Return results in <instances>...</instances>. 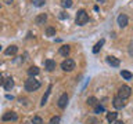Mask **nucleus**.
<instances>
[{
	"label": "nucleus",
	"mask_w": 133,
	"mask_h": 124,
	"mask_svg": "<svg viewBox=\"0 0 133 124\" xmlns=\"http://www.w3.org/2000/svg\"><path fill=\"white\" fill-rule=\"evenodd\" d=\"M39 87H40V83H39V80H36L35 77H29L28 80L25 81V90H26L28 92H33V91H36Z\"/></svg>",
	"instance_id": "nucleus-1"
},
{
	"label": "nucleus",
	"mask_w": 133,
	"mask_h": 124,
	"mask_svg": "<svg viewBox=\"0 0 133 124\" xmlns=\"http://www.w3.org/2000/svg\"><path fill=\"white\" fill-rule=\"evenodd\" d=\"M87 21H89V15H87V12H86L85 10H79L78 14H76V18H75V22H76V25L82 26V25H85Z\"/></svg>",
	"instance_id": "nucleus-2"
},
{
	"label": "nucleus",
	"mask_w": 133,
	"mask_h": 124,
	"mask_svg": "<svg viewBox=\"0 0 133 124\" xmlns=\"http://www.w3.org/2000/svg\"><path fill=\"white\" fill-rule=\"evenodd\" d=\"M61 69L64 70V72H72V70L75 69V61L71 59V58H66L65 61H62Z\"/></svg>",
	"instance_id": "nucleus-3"
},
{
	"label": "nucleus",
	"mask_w": 133,
	"mask_h": 124,
	"mask_svg": "<svg viewBox=\"0 0 133 124\" xmlns=\"http://www.w3.org/2000/svg\"><path fill=\"white\" fill-rule=\"evenodd\" d=\"M130 94H132V90H130V87H129V86H122L119 88V91H118V97L122 98V99L129 98V97H130Z\"/></svg>",
	"instance_id": "nucleus-4"
},
{
	"label": "nucleus",
	"mask_w": 133,
	"mask_h": 124,
	"mask_svg": "<svg viewBox=\"0 0 133 124\" xmlns=\"http://www.w3.org/2000/svg\"><path fill=\"white\" fill-rule=\"evenodd\" d=\"M125 99L119 98V97H115L114 99H112V105H114V107H116V109H122V107L125 106Z\"/></svg>",
	"instance_id": "nucleus-5"
},
{
	"label": "nucleus",
	"mask_w": 133,
	"mask_h": 124,
	"mask_svg": "<svg viewBox=\"0 0 133 124\" xmlns=\"http://www.w3.org/2000/svg\"><path fill=\"white\" fill-rule=\"evenodd\" d=\"M68 105V95L66 94H62L60 98H58V106L61 107V109H64V107Z\"/></svg>",
	"instance_id": "nucleus-6"
},
{
	"label": "nucleus",
	"mask_w": 133,
	"mask_h": 124,
	"mask_svg": "<svg viewBox=\"0 0 133 124\" xmlns=\"http://www.w3.org/2000/svg\"><path fill=\"white\" fill-rule=\"evenodd\" d=\"M44 68L49 70V72H53L54 69H56V61L53 59H46L44 61Z\"/></svg>",
	"instance_id": "nucleus-7"
},
{
	"label": "nucleus",
	"mask_w": 133,
	"mask_h": 124,
	"mask_svg": "<svg viewBox=\"0 0 133 124\" xmlns=\"http://www.w3.org/2000/svg\"><path fill=\"white\" fill-rule=\"evenodd\" d=\"M107 62H108V65L114 66V68H118V66H119V64H121L118 58H115V57H112V55L107 57Z\"/></svg>",
	"instance_id": "nucleus-8"
},
{
	"label": "nucleus",
	"mask_w": 133,
	"mask_h": 124,
	"mask_svg": "<svg viewBox=\"0 0 133 124\" xmlns=\"http://www.w3.org/2000/svg\"><path fill=\"white\" fill-rule=\"evenodd\" d=\"M116 21H118V25H119L121 28H125V26L128 25V17L125 15V14H121Z\"/></svg>",
	"instance_id": "nucleus-9"
},
{
	"label": "nucleus",
	"mask_w": 133,
	"mask_h": 124,
	"mask_svg": "<svg viewBox=\"0 0 133 124\" xmlns=\"http://www.w3.org/2000/svg\"><path fill=\"white\" fill-rule=\"evenodd\" d=\"M2 120H3V121H8V120H17V114L14 113V112H7V113L3 114Z\"/></svg>",
	"instance_id": "nucleus-10"
},
{
	"label": "nucleus",
	"mask_w": 133,
	"mask_h": 124,
	"mask_svg": "<svg viewBox=\"0 0 133 124\" xmlns=\"http://www.w3.org/2000/svg\"><path fill=\"white\" fill-rule=\"evenodd\" d=\"M46 19H47V15H46V14H39L35 18V24L36 25H43L46 22Z\"/></svg>",
	"instance_id": "nucleus-11"
},
{
	"label": "nucleus",
	"mask_w": 133,
	"mask_h": 124,
	"mask_svg": "<svg viewBox=\"0 0 133 124\" xmlns=\"http://www.w3.org/2000/svg\"><path fill=\"white\" fill-rule=\"evenodd\" d=\"M12 87H14V80H12L11 77H8L4 80V88H6V91H10Z\"/></svg>",
	"instance_id": "nucleus-12"
},
{
	"label": "nucleus",
	"mask_w": 133,
	"mask_h": 124,
	"mask_svg": "<svg viewBox=\"0 0 133 124\" xmlns=\"http://www.w3.org/2000/svg\"><path fill=\"white\" fill-rule=\"evenodd\" d=\"M17 51H18V47H17V45H10L4 52H6V55H14Z\"/></svg>",
	"instance_id": "nucleus-13"
},
{
	"label": "nucleus",
	"mask_w": 133,
	"mask_h": 124,
	"mask_svg": "<svg viewBox=\"0 0 133 124\" xmlns=\"http://www.w3.org/2000/svg\"><path fill=\"white\" fill-rule=\"evenodd\" d=\"M50 92H51V86H49V88H47V91H46V94L43 95V98H42V102H40L42 106H44V103L47 102V98H49Z\"/></svg>",
	"instance_id": "nucleus-14"
},
{
	"label": "nucleus",
	"mask_w": 133,
	"mask_h": 124,
	"mask_svg": "<svg viewBox=\"0 0 133 124\" xmlns=\"http://www.w3.org/2000/svg\"><path fill=\"white\" fill-rule=\"evenodd\" d=\"M37 73H39V68H37V66H31V68L28 69V74H29L31 77L36 76Z\"/></svg>",
	"instance_id": "nucleus-15"
},
{
	"label": "nucleus",
	"mask_w": 133,
	"mask_h": 124,
	"mask_svg": "<svg viewBox=\"0 0 133 124\" xmlns=\"http://www.w3.org/2000/svg\"><path fill=\"white\" fill-rule=\"evenodd\" d=\"M121 76H122L125 80H132L133 74L129 72V70H121Z\"/></svg>",
	"instance_id": "nucleus-16"
},
{
	"label": "nucleus",
	"mask_w": 133,
	"mask_h": 124,
	"mask_svg": "<svg viewBox=\"0 0 133 124\" xmlns=\"http://www.w3.org/2000/svg\"><path fill=\"white\" fill-rule=\"evenodd\" d=\"M46 36H49V37L56 36V28H53V26H47V28H46Z\"/></svg>",
	"instance_id": "nucleus-17"
},
{
	"label": "nucleus",
	"mask_w": 133,
	"mask_h": 124,
	"mask_svg": "<svg viewBox=\"0 0 133 124\" xmlns=\"http://www.w3.org/2000/svg\"><path fill=\"white\" fill-rule=\"evenodd\" d=\"M61 54L62 57H68V54H69V47L68 45H62V47H60V51H58Z\"/></svg>",
	"instance_id": "nucleus-18"
},
{
	"label": "nucleus",
	"mask_w": 133,
	"mask_h": 124,
	"mask_svg": "<svg viewBox=\"0 0 133 124\" xmlns=\"http://www.w3.org/2000/svg\"><path fill=\"white\" fill-rule=\"evenodd\" d=\"M116 117H118V113H116V112H111V113H107V120H108L110 123L115 121Z\"/></svg>",
	"instance_id": "nucleus-19"
},
{
	"label": "nucleus",
	"mask_w": 133,
	"mask_h": 124,
	"mask_svg": "<svg viewBox=\"0 0 133 124\" xmlns=\"http://www.w3.org/2000/svg\"><path fill=\"white\" fill-rule=\"evenodd\" d=\"M103 44H104V40H100L98 43H97V44L94 45V48H93V52H94V54H97V52L100 51V50H101V47H103Z\"/></svg>",
	"instance_id": "nucleus-20"
},
{
	"label": "nucleus",
	"mask_w": 133,
	"mask_h": 124,
	"mask_svg": "<svg viewBox=\"0 0 133 124\" xmlns=\"http://www.w3.org/2000/svg\"><path fill=\"white\" fill-rule=\"evenodd\" d=\"M60 2H61V6L64 7V8L72 7V0H60Z\"/></svg>",
	"instance_id": "nucleus-21"
},
{
	"label": "nucleus",
	"mask_w": 133,
	"mask_h": 124,
	"mask_svg": "<svg viewBox=\"0 0 133 124\" xmlns=\"http://www.w3.org/2000/svg\"><path fill=\"white\" fill-rule=\"evenodd\" d=\"M87 105H90V106H96V105H97V99H96L94 97L87 98Z\"/></svg>",
	"instance_id": "nucleus-22"
},
{
	"label": "nucleus",
	"mask_w": 133,
	"mask_h": 124,
	"mask_svg": "<svg viewBox=\"0 0 133 124\" xmlns=\"http://www.w3.org/2000/svg\"><path fill=\"white\" fill-rule=\"evenodd\" d=\"M60 116H53L51 119H50V124H60Z\"/></svg>",
	"instance_id": "nucleus-23"
},
{
	"label": "nucleus",
	"mask_w": 133,
	"mask_h": 124,
	"mask_svg": "<svg viewBox=\"0 0 133 124\" xmlns=\"http://www.w3.org/2000/svg\"><path fill=\"white\" fill-rule=\"evenodd\" d=\"M32 3H33V6H36V7H42L46 3V0H32Z\"/></svg>",
	"instance_id": "nucleus-24"
},
{
	"label": "nucleus",
	"mask_w": 133,
	"mask_h": 124,
	"mask_svg": "<svg viewBox=\"0 0 133 124\" xmlns=\"http://www.w3.org/2000/svg\"><path fill=\"white\" fill-rule=\"evenodd\" d=\"M86 124H98V120L96 117H89L86 120Z\"/></svg>",
	"instance_id": "nucleus-25"
},
{
	"label": "nucleus",
	"mask_w": 133,
	"mask_h": 124,
	"mask_svg": "<svg viewBox=\"0 0 133 124\" xmlns=\"http://www.w3.org/2000/svg\"><path fill=\"white\" fill-rule=\"evenodd\" d=\"M32 124H43V120H42L39 116H35L33 120H32Z\"/></svg>",
	"instance_id": "nucleus-26"
},
{
	"label": "nucleus",
	"mask_w": 133,
	"mask_h": 124,
	"mask_svg": "<svg viewBox=\"0 0 133 124\" xmlns=\"http://www.w3.org/2000/svg\"><path fill=\"white\" fill-rule=\"evenodd\" d=\"M101 112H104V107L100 105H96V113H101Z\"/></svg>",
	"instance_id": "nucleus-27"
},
{
	"label": "nucleus",
	"mask_w": 133,
	"mask_h": 124,
	"mask_svg": "<svg viewBox=\"0 0 133 124\" xmlns=\"http://www.w3.org/2000/svg\"><path fill=\"white\" fill-rule=\"evenodd\" d=\"M129 54H130V55H133V45H132V44L129 45Z\"/></svg>",
	"instance_id": "nucleus-28"
},
{
	"label": "nucleus",
	"mask_w": 133,
	"mask_h": 124,
	"mask_svg": "<svg viewBox=\"0 0 133 124\" xmlns=\"http://www.w3.org/2000/svg\"><path fill=\"white\" fill-rule=\"evenodd\" d=\"M60 14H61V15H60V18H68V15H66L65 12H60Z\"/></svg>",
	"instance_id": "nucleus-29"
},
{
	"label": "nucleus",
	"mask_w": 133,
	"mask_h": 124,
	"mask_svg": "<svg viewBox=\"0 0 133 124\" xmlns=\"http://www.w3.org/2000/svg\"><path fill=\"white\" fill-rule=\"evenodd\" d=\"M3 83H4V80H3V76H2V74H0V86H2Z\"/></svg>",
	"instance_id": "nucleus-30"
},
{
	"label": "nucleus",
	"mask_w": 133,
	"mask_h": 124,
	"mask_svg": "<svg viewBox=\"0 0 133 124\" xmlns=\"http://www.w3.org/2000/svg\"><path fill=\"white\" fill-rule=\"evenodd\" d=\"M4 3H6V4H11L12 0H4Z\"/></svg>",
	"instance_id": "nucleus-31"
},
{
	"label": "nucleus",
	"mask_w": 133,
	"mask_h": 124,
	"mask_svg": "<svg viewBox=\"0 0 133 124\" xmlns=\"http://www.w3.org/2000/svg\"><path fill=\"white\" fill-rule=\"evenodd\" d=\"M114 124H125V123H123V121H115Z\"/></svg>",
	"instance_id": "nucleus-32"
},
{
	"label": "nucleus",
	"mask_w": 133,
	"mask_h": 124,
	"mask_svg": "<svg viewBox=\"0 0 133 124\" xmlns=\"http://www.w3.org/2000/svg\"><path fill=\"white\" fill-rule=\"evenodd\" d=\"M97 2H98V3H103V2H104V0H97Z\"/></svg>",
	"instance_id": "nucleus-33"
},
{
	"label": "nucleus",
	"mask_w": 133,
	"mask_h": 124,
	"mask_svg": "<svg viewBox=\"0 0 133 124\" xmlns=\"http://www.w3.org/2000/svg\"><path fill=\"white\" fill-rule=\"evenodd\" d=\"M0 50H2V47H0Z\"/></svg>",
	"instance_id": "nucleus-34"
}]
</instances>
